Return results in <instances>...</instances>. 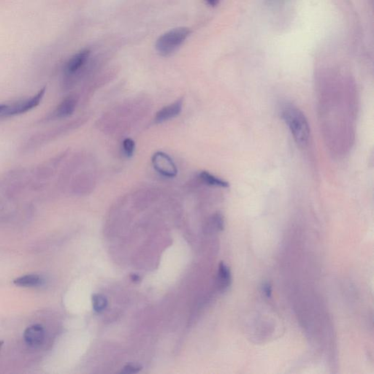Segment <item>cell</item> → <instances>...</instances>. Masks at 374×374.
<instances>
[{"instance_id":"cell-1","label":"cell","mask_w":374,"mask_h":374,"mask_svg":"<svg viewBox=\"0 0 374 374\" xmlns=\"http://www.w3.org/2000/svg\"><path fill=\"white\" fill-rule=\"evenodd\" d=\"M281 118L300 146L307 145L310 138V127L304 113L297 107L286 104L281 109Z\"/></svg>"},{"instance_id":"cell-2","label":"cell","mask_w":374,"mask_h":374,"mask_svg":"<svg viewBox=\"0 0 374 374\" xmlns=\"http://www.w3.org/2000/svg\"><path fill=\"white\" fill-rule=\"evenodd\" d=\"M192 31L188 27H177L162 35L157 40V51L160 56H169L184 44Z\"/></svg>"},{"instance_id":"cell-3","label":"cell","mask_w":374,"mask_h":374,"mask_svg":"<svg viewBox=\"0 0 374 374\" xmlns=\"http://www.w3.org/2000/svg\"><path fill=\"white\" fill-rule=\"evenodd\" d=\"M45 94V89H42L32 98L21 100L17 103H13V104L6 105V109H5L2 117L17 116V115L28 112L29 111L33 109L34 108H36L40 104V102L42 101L43 97H44Z\"/></svg>"},{"instance_id":"cell-4","label":"cell","mask_w":374,"mask_h":374,"mask_svg":"<svg viewBox=\"0 0 374 374\" xmlns=\"http://www.w3.org/2000/svg\"><path fill=\"white\" fill-rule=\"evenodd\" d=\"M154 168L162 176L166 178H174L178 173L177 168L172 159L164 152H158L152 158Z\"/></svg>"},{"instance_id":"cell-5","label":"cell","mask_w":374,"mask_h":374,"mask_svg":"<svg viewBox=\"0 0 374 374\" xmlns=\"http://www.w3.org/2000/svg\"><path fill=\"white\" fill-rule=\"evenodd\" d=\"M91 56V51L88 48L83 49L72 56L66 64L64 72L67 77H74L82 72L87 65Z\"/></svg>"},{"instance_id":"cell-6","label":"cell","mask_w":374,"mask_h":374,"mask_svg":"<svg viewBox=\"0 0 374 374\" xmlns=\"http://www.w3.org/2000/svg\"><path fill=\"white\" fill-rule=\"evenodd\" d=\"M77 103L78 98L74 95H69L60 103L51 114L48 115L46 121L69 117L75 111Z\"/></svg>"},{"instance_id":"cell-7","label":"cell","mask_w":374,"mask_h":374,"mask_svg":"<svg viewBox=\"0 0 374 374\" xmlns=\"http://www.w3.org/2000/svg\"><path fill=\"white\" fill-rule=\"evenodd\" d=\"M24 338L25 342L30 347H40L44 341V329L40 325H31L24 331Z\"/></svg>"},{"instance_id":"cell-8","label":"cell","mask_w":374,"mask_h":374,"mask_svg":"<svg viewBox=\"0 0 374 374\" xmlns=\"http://www.w3.org/2000/svg\"><path fill=\"white\" fill-rule=\"evenodd\" d=\"M183 98L179 99L172 104L165 106L157 113L155 122L163 123L179 116L182 111Z\"/></svg>"},{"instance_id":"cell-9","label":"cell","mask_w":374,"mask_h":374,"mask_svg":"<svg viewBox=\"0 0 374 374\" xmlns=\"http://www.w3.org/2000/svg\"><path fill=\"white\" fill-rule=\"evenodd\" d=\"M232 282V276L230 268L224 262H220L217 275V285L221 292L227 290Z\"/></svg>"},{"instance_id":"cell-10","label":"cell","mask_w":374,"mask_h":374,"mask_svg":"<svg viewBox=\"0 0 374 374\" xmlns=\"http://www.w3.org/2000/svg\"><path fill=\"white\" fill-rule=\"evenodd\" d=\"M14 284L23 287H36L44 283V279L36 274H28L19 277L14 281Z\"/></svg>"},{"instance_id":"cell-11","label":"cell","mask_w":374,"mask_h":374,"mask_svg":"<svg viewBox=\"0 0 374 374\" xmlns=\"http://www.w3.org/2000/svg\"><path fill=\"white\" fill-rule=\"evenodd\" d=\"M199 177L204 184L210 186V187L221 188L229 187V183L227 182L224 180L219 179V178L216 177V176L206 172V171H202L199 174Z\"/></svg>"},{"instance_id":"cell-12","label":"cell","mask_w":374,"mask_h":374,"mask_svg":"<svg viewBox=\"0 0 374 374\" xmlns=\"http://www.w3.org/2000/svg\"><path fill=\"white\" fill-rule=\"evenodd\" d=\"M92 306L94 310L97 313H102L104 312L108 306V300L106 297L101 294H95L92 296Z\"/></svg>"},{"instance_id":"cell-13","label":"cell","mask_w":374,"mask_h":374,"mask_svg":"<svg viewBox=\"0 0 374 374\" xmlns=\"http://www.w3.org/2000/svg\"><path fill=\"white\" fill-rule=\"evenodd\" d=\"M209 227L214 231H223L225 228V221L222 215L219 213L213 214L210 218Z\"/></svg>"},{"instance_id":"cell-14","label":"cell","mask_w":374,"mask_h":374,"mask_svg":"<svg viewBox=\"0 0 374 374\" xmlns=\"http://www.w3.org/2000/svg\"><path fill=\"white\" fill-rule=\"evenodd\" d=\"M135 149V143L133 140L131 138H126L123 141V152L127 158H130L133 156Z\"/></svg>"},{"instance_id":"cell-15","label":"cell","mask_w":374,"mask_h":374,"mask_svg":"<svg viewBox=\"0 0 374 374\" xmlns=\"http://www.w3.org/2000/svg\"><path fill=\"white\" fill-rule=\"evenodd\" d=\"M142 367L137 364H128L123 367L122 370L119 372L120 373H138L141 370Z\"/></svg>"},{"instance_id":"cell-16","label":"cell","mask_w":374,"mask_h":374,"mask_svg":"<svg viewBox=\"0 0 374 374\" xmlns=\"http://www.w3.org/2000/svg\"><path fill=\"white\" fill-rule=\"evenodd\" d=\"M262 290L266 294L267 297H270V294H271V286L269 284H264L263 287H262Z\"/></svg>"},{"instance_id":"cell-17","label":"cell","mask_w":374,"mask_h":374,"mask_svg":"<svg viewBox=\"0 0 374 374\" xmlns=\"http://www.w3.org/2000/svg\"><path fill=\"white\" fill-rule=\"evenodd\" d=\"M205 1L206 2L208 6H211V7H216L219 4L221 0H205Z\"/></svg>"},{"instance_id":"cell-18","label":"cell","mask_w":374,"mask_h":374,"mask_svg":"<svg viewBox=\"0 0 374 374\" xmlns=\"http://www.w3.org/2000/svg\"><path fill=\"white\" fill-rule=\"evenodd\" d=\"M130 278L133 282H139L140 281V277L138 275L134 274V273L130 275Z\"/></svg>"},{"instance_id":"cell-19","label":"cell","mask_w":374,"mask_h":374,"mask_svg":"<svg viewBox=\"0 0 374 374\" xmlns=\"http://www.w3.org/2000/svg\"><path fill=\"white\" fill-rule=\"evenodd\" d=\"M6 105H0V117L3 116V113L4 112L5 109H6Z\"/></svg>"},{"instance_id":"cell-20","label":"cell","mask_w":374,"mask_h":374,"mask_svg":"<svg viewBox=\"0 0 374 374\" xmlns=\"http://www.w3.org/2000/svg\"><path fill=\"white\" fill-rule=\"evenodd\" d=\"M0 346H1V342H0Z\"/></svg>"}]
</instances>
